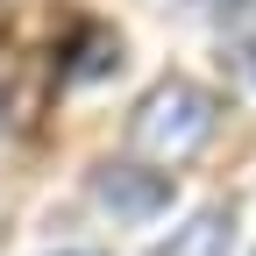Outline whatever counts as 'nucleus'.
<instances>
[{
	"instance_id": "3",
	"label": "nucleus",
	"mask_w": 256,
	"mask_h": 256,
	"mask_svg": "<svg viewBox=\"0 0 256 256\" xmlns=\"http://www.w3.org/2000/svg\"><path fill=\"white\" fill-rule=\"evenodd\" d=\"M156 256H235V214L228 206H200L192 220H178L164 235Z\"/></svg>"
},
{
	"instance_id": "5",
	"label": "nucleus",
	"mask_w": 256,
	"mask_h": 256,
	"mask_svg": "<svg viewBox=\"0 0 256 256\" xmlns=\"http://www.w3.org/2000/svg\"><path fill=\"white\" fill-rule=\"evenodd\" d=\"M57 256H100V249H57Z\"/></svg>"
},
{
	"instance_id": "4",
	"label": "nucleus",
	"mask_w": 256,
	"mask_h": 256,
	"mask_svg": "<svg viewBox=\"0 0 256 256\" xmlns=\"http://www.w3.org/2000/svg\"><path fill=\"white\" fill-rule=\"evenodd\" d=\"M192 8H206V14H228V8H249V0H192Z\"/></svg>"
},
{
	"instance_id": "2",
	"label": "nucleus",
	"mask_w": 256,
	"mask_h": 256,
	"mask_svg": "<svg viewBox=\"0 0 256 256\" xmlns=\"http://www.w3.org/2000/svg\"><path fill=\"white\" fill-rule=\"evenodd\" d=\"M86 192H92V206H100V214L128 220V228H142V220H156V214L171 206L164 164H142V156H114V164H100V171L86 178Z\"/></svg>"
},
{
	"instance_id": "1",
	"label": "nucleus",
	"mask_w": 256,
	"mask_h": 256,
	"mask_svg": "<svg viewBox=\"0 0 256 256\" xmlns=\"http://www.w3.org/2000/svg\"><path fill=\"white\" fill-rule=\"evenodd\" d=\"M214 128H220V100L206 86L156 78L136 100V114H128V150H136L142 164H185V156H200L214 142Z\"/></svg>"
}]
</instances>
